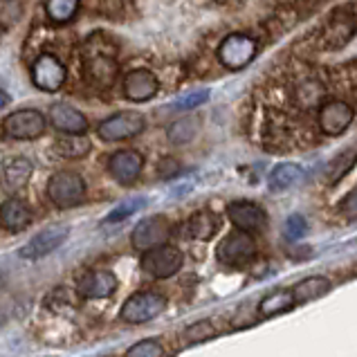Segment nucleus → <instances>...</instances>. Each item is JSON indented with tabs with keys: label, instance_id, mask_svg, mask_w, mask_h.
Returning a JSON list of instances; mask_svg holds the SVG:
<instances>
[{
	"label": "nucleus",
	"instance_id": "nucleus-19",
	"mask_svg": "<svg viewBox=\"0 0 357 357\" xmlns=\"http://www.w3.org/2000/svg\"><path fill=\"white\" fill-rule=\"evenodd\" d=\"M220 220L213 211L209 209H200L187 220V236L189 238H198V241H209L213 238V234L218 231Z\"/></svg>",
	"mask_w": 357,
	"mask_h": 357
},
{
	"label": "nucleus",
	"instance_id": "nucleus-4",
	"mask_svg": "<svg viewBox=\"0 0 357 357\" xmlns=\"http://www.w3.org/2000/svg\"><path fill=\"white\" fill-rule=\"evenodd\" d=\"M167 308V299L158 292H135L121 305L119 317L126 324H146Z\"/></svg>",
	"mask_w": 357,
	"mask_h": 357
},
{
	"label": "nucleus",
	"instance_id": "nucleus-29",
	"mask_svg": "<svg viewBox=\"0 0 357 357\" xmlns=\"http://www.w3.org/2000/svg\"><path fill=\"white\" fill-rule=\"evenodd\" d=\"M144 207H146V200H144V198H130V200H124L121 205H117L113 211L108 213L106 222H119V220H124V218L132 216V213H137L139 209H144Z\"/></svg>",
	"mask_w": 357,
	"mask_h": 357
},
{
	"label": "nucleus",
	"instance_id": "nucleus-25",
	"mask_svg": "<svg viewBox=\"0 0 357 357\" xmlns=\"http://www.w3.org/2000/svg\"><path fill=\"white\" fill-rule=\"evenodd\" d=\"M292 290H294V297H297V303H310L314 299L324 297V294H328L331 281L326 277H308L299 281Z\"/></svg>",
	"mask_w": 357,
	"mask_h": 357
},
{
	"label": "nucleus",
	"instance_id": "nucleus-21",
	"mask_svg": "<svg viewBox=\"0 0 357 357\" xmlns=\"http://www.w3.org/2000/svg\"><path fill=\"white\" fill-rule=\"evenodd\" d=\"M357 165V146H351L342 151L340 155H335L328 165L324 169V180L326 185H337V182L346 176V173H351L353 167Z\"/></svg>",
	"mask_w": 357,
	"mask_h": 357
},
{
	"label": "nucleus",
	"instance_id": "nucleus-10",
	"mask_svg": "<svg viewBox=\"0 0 357 357\" xmlns=\"http://www.w3.org/2000/svg\"><path fill=\"white\" fill-rule=\"evenodd\" d=\"M68 236H70L68 225H50L45 229H40L27 245H23L18 254L23 259H43L47 254H52L54 250H59Z\"/></svg>",
	"mask_w": 357,
	"mask_h": 357
},
{
	"label": "nucleus",
	"instance_id": "nucleus-20",
	"mask_svg": "<svg viewBox=\"0 0 357 357\" xmlns=\"http://www.w3.org/2000/svg\"><path fill=\"white\" fill-rule=\"evenodd\" d=\"M305 178V171L294 165V162H285V165H277L272 169L270 178H268V187L272 191H283V189H290L294 185H299Z\"/></svg>",
	"mask_w": 357,
	"mask_h": 357
},
{
	"label": "nucleus",
	"instance_id": "nucleus-13",
	"mask_svg": "<svg viewBox=\"0 0 357 357\" xmlns=\"http://www.w3.org/2000/svg\"><path fill=\"white\" fill-rule=\"evenodd\" d=\"M355 117V110L346 104V101L340 99H333V101H326L319 110V126L326 135H342V132L351 126V121Z\"/></svg>",
	"mask_w": 357,
	"mask_h": 357
},
{
	"label": "nucleus",
	"instance_id": "nucleus-8",
	"mask_svg": "<svg viewBox=\"0 0 357 357\" xmlns=\"http://www.w3.org/2000/svg\"><path fill=\"white\" fill-rule=\"evenodd\" d=\"M171 236V225L165 216H151L137 222L135 229L130 231V245L137 252H149L158 245H165Z\"/></svg>",
	"mask_w": 357,
	"mask_h": 357
},
{
	"label": "nucleus",
	"instance_id": "nucleus-9",
	"mask_svg": "<svg viewBox=\"0 0 357 357\" xmlns=\"http://www.w3.org/2000/svg\"><path fill=\"white\" fill-rule=\"evenodd\" d=\"M144 126H146V121L139 113H117L101 121L97 132L104 142H124V139L139 135V132L144 130Z\"/></svg>",
	"mask_w": 357,
	"mask_h": 357
},
{
	"label": "nucleus",
	"instance_id": "nucleus-18",
	"mask_svg": "<svg viewBox=\"0 0 357 357\" xmlns=\"http://www.w3.org/2000/svg\"><path fill=\"white\" fill-rule=\"evenodd\" d=\"M0 218H3V227L7 231H23L29 220H32V211L25 205L23 200L18 198H9L3 202V209H0Z\"/></svg>",
	"mask_w": 357,
	"mask_h": 357
},
{
	"label": "nucleus",
	"instance_id": "nucleus-5",
	"mask_svg": "<svg viewBox=\"0 0 357 357\" xmlns=\"http://www.w3.org/2000/svg\"><path fill=\"white\" fill-rule=\"evenodd\" d=\"M257 40L248 34H229L227 38H222V43L218 45V61L227 70H243L248 68L254 56H257Z\"/></svg>",
	"mask_w": 357,
	"mask_h": 357
},
{
	"label": "nucleus",
	"instance_id": "nucleus-31",
	"mask_svg": "<svg viewBox=\"0 0 357 357\" xmlns=\"http://www.w3.org/2000/svg\"><path fill=\"white\" fill-rule=\"evenodd\" d=\"M305 231H308V222H305V218L301 216V213H292V216L288 218V222H285V236H288L290 241H297L303 236Z\"/></svg>",
	"mask_w": 357,
	"mask_h": 357
},
{
	"label": "nucleus",
	"instance_id": "nucleus-2",
	"mask_svg": "<svg viewBox=\"0 0 357 357\" xmlns=\"http://www.w3.org/2000/svg\"><path fill=\"white\" fill-rule=\"evenodd\" d=\"M47 196L59 209L77 207L86 198V182L75 171H59L47 182Z\"/></svg>",
	"mask_w": 357,
	"mask_h": 357
},
{
	"label": "nucleus",
	"instance_id": "nucleus-26",
	"mask_svg": "<svg viewBox=\"0 0 357 357\" xmlns=\"http://www.w3.org/2000/svg\"><path fill=\"white\" fill-rule=\"evenodd\" d=\"M198 126H200V121L196 117H182L178 121H173V124L169 126L167 130V137L171 144H189V142L196 137V132H198Z\"/></svg>",
	"mask_w": 357,
	"mask_h": 357
},
{
	"label": "nucleus",
	"instance_id": "nucleus-28",
	"mask_svg": "<svg viewBox=\"0 0 357 357\" xmlns=\"http://www.w3.org/2000/svg\"><path fill=\"white\" fill-rule=\"evenodd\" d=\"M211 337H216V328H213L211 321H196L187 326V331L182 333V340L187 344H202Z\"/></svg>",
	"mask_w": 357,
	"mask_h": 357
},
{
	"label": "nucleus",
	"instance_id": "nucleus-3",
	"mask_svg": "<svg viewBox=\"0 0 357 357\" xmlns=\"http://www.w3.org/2000/svg\"><path fill=\"white\" fill-rule=\"evenodd\" d=\"M254 254H257V243H254L252 234L241 229L231 231L216 248V259L227 268H243L254 259Z\"/></svg>",
	"mask_w": 357,
	"mask_h": 357
},
{
	"label": "nucleus",
	"instance_id": "nucleus-7",
	"mask_svg": "<svg viewBox=\"0 0 357 357\" xmlns=\"http://www.w3.org/2000/svg\"><path fill=\"white\" fill-rule=\"evenodd\" d=\"M45 132V117L38 110H16L3 121V135L9 139H36Z\"/></svg>",
	"mask_w": 357,
	"mask_h": 357
},
{
	"label": "nucleus",
	"instance_id": "nucleus-6",
	"mask_svg": "<svg viewBox=\"0 0 357 357\" xmlns=\"http://www.w3.org/2000/svg\"><path fill=\"white\" fill-rule=\"evenodd\" d=\"M182 261H185L182 252L178 248H173V245L165 243V245H158V248L144 252L139 265H142V270L151 274V277L169 279L182 268Z\"/></svg>",
	"mask_w": 357,
	"mask_h": 357
},
{
	"label": "nucleus",
	"instance_id": "nucleus-17",
	"mask_svg": "<svg viewBox=\"0 0 357 357\" xmlns=\"http://www.w3.org/2000/svg\"><path fill=\"white\" fill-rule=\"evenodd\" d=\"M50 121L52 126L61 132H77V135H84L88 130V119L79 113L75 106L70 104H54L50 110Z\"/></svg>",
	"mask_w": 357,
	"mask_h": 357
},
{
	"label": "nucleus",
	"instance_id": "nucleus-15",
	"mask_svg": "<svg viewBox=\"0 0 357 357\" xmlns=\"http://www.w3.org/2000/svg\"><path fill=\"white\" fill-rule=\"evenodd\" d=\"M117 290V277L110 270H97L81 277L77 283L79 297L84 299H104Z\"/></svg>",
	"mask_w": 357,
	"mask_h": 357
},
{
	"label": "nucleus",
	"instance_id": "nucleus-33",
	"mask_svg": "<svg viewBox=\"0 0 357 357\" xmlns=\"http://www.w3.org/2000/svg\"><path fill=\"white\" fill-rule=\"evenodd\" d=\"M340 211L346 218H357V187H353L349 193H346V198L340 205Z\"/></svg>",
	"mask_w": 357,
	"mask_h": 357
},
{
	"label": "nucleus",
	"instance_id": "nucleus-23",
	"mask_svg": "<svg viewBox=\"0 0 357 357\" xmlns=\"http://www.w3.org/2000/svg\"><path fill=\"white\" fill-rule=\"evenodd\" d=\"M54 153L66 160H79L90 153V139L84 135H77V132H68V137H59L54 142Z\"/></svg>",
	"mask_w": 357,
	"mask_h": 357
},
{
	"label": "nucleus",
	"instance_id": "nucleus-22",
	"mask_svg": "<svg viewBox=\"0 0 357 357\" xmlns=\"http://www.w3.org/2000/svg\"><path fill=\"white\" fill-rule=\"evenodd\" d=\"M297 305V297H294V290H277L268 294L261 303H259V312L263 317H277L281 312H288Z\"/></svg>",
	"mask_w": 357,
	"mask_h": 357
},
{
	"label": "nucleus",
	"instance_id": "nucleus-30",
	"mask_svg": "<svg viewBox=\"0 0 357 357\" xmlns=\"http://www.w3.org/2000/svg\"><path fill=\"white\" fill-rule=\"evenodd\" d=\"M162 353H165V349H162L160 340H142L135 346H130L126 355H130V357H160Z\"/></svg>",
	"mask_w": 357,
	"mask_h": 357
},
{
	"label": "nucleus",
	"instance_id": "nucleus-12",
	"mask_svg": "<svg viewBox=\"0 0 357 357\" xmlns=\"http://www.w3.org/2000/svg\"><path fill=\"white\" fill-rule=\"evenodd\" d=\"M142 167H144V158H142V153L132 149L117 151L108 158V173L119 185H132L139 178Z\"/></svg>",
	"mask_w": 357,
	"mask_h": 357
},
{
	"label": "nucleus",
	"instance_id": "nucleus-14",
	"mask_svg": "<svg viewBox=\"0 0 357 357\" xmlns=\"http://www.w3.org/2000/svg\"><path fill=\"white\" fill-rule=\"evenodd\" d=\"M227 216L234 227L241 231H248V234L261 231L265 227V222H268V213H265L259 205H254V202H248V200L231 202L227 207Z\"/></svg>",
	"mask_w": 357,
	"mask_h": 357
},
{
	"label": "nucleus",
	"instance_id": "nucleus-11",
	"mask_svg": "<svg viewBox=\"0 0 357 357\" xmlns=\"http://www.w3.org/2000/svg\"><path fill=\"white\" fill-rule=\"evenodd\" d=\"M66 77V66L52 54H40L32 66V84L43 93H56Z\"/></svg>",
	"mask_w": 357,
	"mask_h": 357
},
{
	"label": "nucleus",
	"instance_id": "nucleus-32",
	"mask_svg": "<svg viewBox=\"0 0 357 357\" xmlns=\"http://www.w3.org/2000/svg\"><path fill=\"white\" fill-rule=\"evenodd\" d=\"M207 99H209L207 90H198V93H189L185 97H180L176 101V108H180V110H191V108H198L200 104H205Z\"/></svg>",
	"mask_w": 357,
	"mask_h": 357
},
{
	"label": "nucleus",
	"instance_id": "nucleus-27",
	"mask_svg": "<svg viewBox=\"0 0 357 357\" xmlns=\"http://www.w3.org/2000/svg\"><path fill=\"white\" fill-rule=\"evenodd\" d=\"M79 5H81L79 0H47L45 12L52 23H68V20H73L77 16Z\"/></svg>",
	"mask_w": 357,
	"mask_h": 357
},
{
	"label": "nucleus",
	"instance_id": "nucleus-16",
	"mask_svg": "<svg viewBox=\"0 0 357 357\" xmlns=\"http://www.w3.org/2000/svg\"><path fill=\"white\" fill-rule=\"evenodd\" d=\"M158 77L149 70H132L124 77V97L128 101H135V104L153 99L158 95Z\"/></svg>",
	"mask_w": 357,
	"mask_h": 357
},
{
	"label": "nucleus",
	"instance_id": "nucleus-1",
	"mask_svg": "<svg viewBox=\"0 0 357 357\" xmlns=\"http://www.w3.org/2000/svg\"><path fill=\"white\" fill-rule=\"evenodd\" d=\"M84 73L86 79L99 90H106L115 84L119 75V66L115 59V50L108 45V40L95 34L86 40V52H84Z\"/></svg>",
	"mask_w": 357,
	"mask_h": 357
},
{
	"label": "nucleus",
	"instance_id": "nucleus-24",
	"mask_svg": "<svg viewBox=\"0 0 357 357\" xmlns=\"http://www.w3.org/2000/svg\"><path fill=\"white\" fill-rule=\"evenodd\" d=\"M32 173H34V167H32V162H29L27 158H14V160H9L7 165H5V171H3L5 185L9 189L25 187L27 182H29V178H32Z\"/></svg>",
	"mask_w": 357,
	"mask_h": 357
}]
</instances>
